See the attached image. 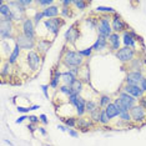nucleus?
I'll use <instances>...</instances> for the list:
<instances>
[{
	"mask_svg": "<svg viewBox=\"0 0 146 146\" xmlns=\"http://www.w3.org/2000/svg\"><path fill=\"white\" fill-rule=\"evenodd\" d=\"M61 64L66 66L68 69L70 68H82L85 65V58L79 54V51L75 50H66L64 55L61 56Z\"/></svg>",
	"mask_w": 146,
	"mask_h": 146,
	"instance_id": "obj_1",
	"label": "nucleus"
},
{
	"mask_svg": "<svg viewBox=\"0 0 146 146\" xmlns=\"http://www.w3.org/2000/svg\"><path fill=\"white\" fill-rule=\"evenodd\" d=\"M16 24L10 19H0V38L3 40L15 39L18 33H15Z\"/></svg>",
	"mask_w": 146,
	"mask_h": 146,
	"instance_id": "obj_2",
	"label": "nucleus"
},
{
	"mask_svg": "<svg viewBox=\"0 0 146 146\" xmlns=\"http://www.w3.org/2000/svg\"><path fill=\"white\" fill-rule=\"evenodd\" d=\"M96 31H98L99 36H104L106 39L114 33L112 31V28H111V16L110 15H101L100 18H99Z\"/></svg>",
	"mask_w": 146,
	"mask_h": 146,
	"instance_id": "obj_3",
	"label": "nucleus"
},
{
	"mask_svg": "<svg viewBox=\"0 0 146 146\" xmlns=\"http://www.w3.org/2000/svg\"><path fill=\"white\" fill-rule=\"evenodd\" d=\"M136 55H137V50H135V49H132V48H129V46H122L117 52H115L116 59L121 62L122 66L130 64L136 58Z\"/></svg>",
	"mask_w": 146,
	"mask_h": 146,
	"instance_id": "obj_4",
	"label": "nucleus"
},
{
	"mask_svg": "<svg viewBox=\"0 0 146 146\" xmlns=\"http://www.w3.org/2000/svg\"><path fill=\"white\" fill-rule=\"evenodd\" d=\"M42 56L39 54L36 50H33V51H29L26 54V64H28L30 71H39L41 68V64H42Z\"/></svg>",
	"mask_w": 146,
	"mask_h": 146,
	"instance_id": "obj_5",
	"label": "nucleus"
},
{
	"mask_svg": "<svg viewBox=\"0 0 146 146\" xmlns=\"http://www.w3.org/2000/svg\"><path fill=\"white\" fill-rule=\"evenodd\" d=\"M14 41L18 46H20L21 50H26L28 52L33 51L36 48V40L28 38V36H25L24 34H21V33H18V34H16Z\"/></svg>",
	"mask_w": 146,
	"mask_h": 146,
	"instance_id": "obj_6",
	"label": "nucleus"
},
{
	"mask_svg": "<svg viewBox=\"0 0 146 146\" xmlns=\"http://www.w3.org/2000/svg\"><path fill=\"white\" fill-rule=\"evenodd\" d=\"M44 25L50 34H52L54 38L59 35V31L62 26L65 25V20L62 18H54V19H45Z\"/></svg>",
	"mask_w": 146,
	"mask_h": 146,
	"instance_id": "obj_7",
	"label": "nucleus"
},
{
	"mask_svg": "<svg viewBox=\"0 0 146 146\" xmlns=\"http://www.w3.org/2000/svg\"><path fill=\"white\" fill-rule=\"evenodd\" d=\"M130 115H131L132 122L135 125H142L146 122V109H144L139 104L130 110Z\"/></svg>",
	"mask_w": 146,
	"mask_h": 146,
	"instance_id": "obj_8",
	"label": "nucleus"
},
{
	"mask_svg": "<svg viewBox=\"0 0 146 146\" xmlns=\"http://www.w3.org/2000/svg\"><path fill=\"white\" fill-rule=\"evenodd\" d=\"M80 29H79V23H74L69 26V29L65 31V41L68 44L74 45L76 41L80 39Z\"/></svg>",
	"mask_w": 146,
	"mask_h": 146,
	"instance_id": "obj_9",
	"label": "nucleus"
},
{
	"mask_svg": "<svg viewBox=\"0 0 146 146\" xmlns=\"http://www.w3.org/2000/svg\"><path fill=\"white\" fill-rule=\"evenodd\" d=\"M122 44H124V46H129V48H132V49H135L136 50V42L137 41H141V38L137 34H136L135 31H132V30H126L122 33Z\"/></svg>",
	"mask_w": 146,
	"mask_h": 146,
	"instance_id": "obj_10",
	"label": "nucleus"
},
{
	"mask_svg": "<svg viewBox=\"0 0 146 146\" xmlns=\"http://www.w3.org/2000/svg\"><path fill=\"white\" fill-rule=\"evenodd\" d=\"M21 34L30 39L36 40V31H35V24L31 18H26L24 21L21 23Z\"/></svg>",
	"mask_w": 146,
	"mask_h": 146,
	"instance_id": "obj_11",
	"label": "nucleus"
},
{
	"mask_svg": "<svg viewBox=\"0 0 146 146\" xmlns=\"http://www.w3.org/2000/svg\"><path fill=\"white\" fill-rule=\"evenodd\" d=\"M111 28H112V31L117 33V34L124 33L127 30V29H130V28H127V24L122 20L120 14H117V13L111 15Z\"/></svg>",
	"mask_w": 146,
	"mask_h": 146,
	"instance_id": "obj_12",
	"label": "nucleus"
},
{
	"mask_svg": "<svg viewBox=\"0 0 146 146\" xmlns=\"http://www.w3.org/2000/svg\"><path fill=\"white\" fill-rule=\"evenodd\" d=\"M144 78V71H127L124 82L125 85H140Z\"/></svg>",
	"mask_w": 146,
	"mask_h": 146,
	"instance_id": "obj_13",
	"label": "nucleus"
},
{
	"mask_svg": "<svg viewBox=\"0 0 146 146\" xmlns=\"http://www.w3.org/2000/svg\"><path fill=\"white\" fill-rule=\"evenodd\" d=\"M117 98H119V100L121 101V104L125 106L126 110H129V111H130L131 109L134 108V106L137 105V99H135L134 96L126 94V92H125V91H122V90L119 92Z\"/></svg>",
	"mask_w": 146,
	"mask_h": 146,
	"instance_id": "obj_14",
	"label": "nucleus"
},
{
	"mask_svg": "<svg viewBox=\"0 0 146 146\" xmlns=\"http://www.w3.org/2000/svg\"><path fill=\"white\" fill-rule=\"evenodd\" d=\"M51 45H52V40H49V39H46V38H41V39H39V40H36L35 50L38 51L42 58H45L46 52L49 51V49L51 48Z\"/></svg>",
	"mask_w": 146,
	"mask_h": 146,
	"instance_id": "obj_15",
	"label": "nucleus"
},
{
	"mask_svg": "<svg viewBox=\"0 0 146 146\" xmlns=\"http://www.w3.org/2000/svg\"><path fill=\"white\" fill-rule=\"evenodd\" d=\"M108 42H109V48H110L111 51L117 52L121 49V36L117 33H112V34L108 38Z\"/></svg>",
	"mask_w": 146,
	"mask_h": 146,
	"instance_id": "obj_16",
	"label": "nucleus"
},
{
	"mask_svg": "<svg viewBox=\"0 0 146 146\" xmlns=\"http://www.w3.org/2000/svg\"><path fill=\"white\" fill-rule=\"evenodd\" d=\"M122 91H125L126 94L134 96V98L137 99V100L145 95V92L142 91L140 85H125L124 84V86H122Z\"/></svg>",
	"mask_w": 146,
	"mask_h": 146,
	"instance_id": "obj_17",
	"label": "nucleus"
},
{
	"mask_svg": "<svg viewBox=\"0 0 146 146\" xmlns=\"http://www.w3.org/2000/svg\"><path fill=\"white\" fill-rule=\"evenodd\" d=\"M94 126H95V124L91 121L90 117H85V116L78 117V122H76V129H78V131L86 132L90 130L91 127H94Z\"/></svg>",
	"mask_w": 146,
	"mask_h": 146,
	"instance_id": "obj_18",
	"label": "nucleus"
},
{
	"mask_svg": "<svg viewBox=\"0 0 146 146\" xmlns=\"http://www.w3.org/2000/svg\"><path fill=\"white\" fill-rule=\"evenodd\" d=\"M74 108H75V114L78 117H82V116L86 115V100L81 95H79L78 100L74 104Z\"/></svg>",
	"mask_w": 146,
	"mask_h": 146,
	"instance_id": "obj_19",
	"label": "nucleus"
},
{
	"mask_svg": "<svg viewBox=\"0 0 146 146\" xmlns=\"http://www.w3.org/2000/svg\"><path fill=\"white\" fill-rule=\"evenodd\" d=\"M108 46H109L108 39L104 38V36L98 35V38H96L94 44L91 45V48H92V50L96 51V52H101V51H105L106 49H108Z\"/></svg>",
	"mask_w": 146,
	"mask_h": 146,
	"instance_id": "obj_20",
	"label": "nucleus"
},
{
	"mask_svg": "<svg viewBox=\"0 0 146 146\" xmlns=\"http://www.w3.org/2000/svg\"><path fill=\"white\" fill-rule=\"evenodd\" d=\"M60 10H61V6L59 5H51L46 9H42V14H44V18L46 19H54V18H59L60 15Z\"/></svg>",
	"mask_w": 146,
	"mask_h": 146,
	"instance_id": "obj_21",
	"label": "nucleus"
},
{
	"mask_svg": "<svg viewBox=\"0 0 146 146\" xmlns=\"http://www.w3.org/2000/svg\"><path fill=\"white\" fill-rule=\"evenodd\" d=\"M61 74L62 72L59 70V69L54 68L51 70V78H50V84H49V86H50L51 89H59V86H60V82H61Z\"/></svg>",
	"mask_w": 146,
	"mask_h": 146,
	"instance_id": "obj_22",
	"label": "nucleus"
},
{
	"mask_svg": "<svg viewBox=\"0 0 146 146\" xmlns=\"http://www.w3.org/2000/svg\"><path fill=\"white\" fill-rule=\"evenodd\" d=\"M144 62H145L144 58L136 56L130 64H127L129 71H142V69H144Z\"/></svg>",
	"mask_w": 146,
	"mask_h": 146,
	"instance_id": "obj_23",
	"label": "nucleus"
},
{
	"mask_svg": "<svg viewBox=\"0 0 146 146\" xmlns=\"http://www.w3.org/2000/svg\"><path fill=\"white\" fill-rule=\"evenodd\" d=\"M0 19H10V20H13L11 9L6 1H1V4H0Z\"/></svg>",
	"mask_w": 146,
	"mask_h": 146,
	"instance_id": "obj_24",
	"label": "nucleus"
},
{
	"mask_svg": "<svg viewBox=\"0 0 146 146\" xmlns=\"http://www.w3.org/2000/svg\"><path fill=\"white\" fill-rule=\"evenodd\" d=\"M20 55H21V49H20V46H18V45H14V48H13V51H11V54L9 55V58H8V61L9 64H11V65H14L16 61L19 60V58H20Z\"/></svg>",
	"mask_w": 146,
	"mask_h": 146,
	"instance_id": "obj_25",
	"label": "nucleus"
},
{
	"mask_svg": "<svg viewBox=\"0 0 146 146\" xmlns=\"http://www.w3.org/2000/svg\"><path fill=\"white\" fill-rule=\"evenodd\" d=\"M105 110V112H106V115L109 116V119L112 121L114 119H116V117H119V115H120V112H119V110H117V108L115 106V104L114 102H111V104H109L106 108L104 109Z\"/></svg>",
	"mask_w": 146,
	"mask_h": 146,
	"instance_id": "obj_26",
	"label": "nucleus"
},
{
	"mask_svg": "<svg viewBox=\"0 0 146 146\" xmlns=\"http://www.w3.org/2000/svg\"><path fill=\"white\" fill-rule=\"evenodd\" d=\"M78 79H80L84 84L85 82L86 84H90V69H89V66H88L86 62H85V65L80 69V74H79Z\"/></svg>",
	"mask_w": 146,
	"mask_h": 146,
	"instance_id": "obj_27",
	"label": "nucleus"
},
{
	"mask_svg": "<svg viewBox=\"0 0 146 146\" xmlns=\"http://www.w3.org/2000/svg\"><path fill=\"white\" fill-rule=\"evenodd\" d=\"M75 80H76V78H75V76H72L69 70L62 71V74H61V82H62L64 85L70 86Z\"/></svg>",
	"mask_w": 146,
	"mask_h": 146,
	"instance_id": "obj_28",
	"label": "nucleus"
},
{
	"mask_svg": "<svg viewBox=\"0 0 146 146\" xmlns=\"http://www.w3.org/2000/svg\"><path fill=\"white\" fill-rule=\"evenodd\" d=\"M70 88H71V90H72L74 94L81 95L82 90H84V82H82L80 79H76V80L70 85Z\"/></svg>",
	"mask_w": 146,
	"mask_h": 146,
	"instance_id": "obj_29",
	"label": "nucleus"
},
{
	"mask_svg": "<svg viewBox=\"0 0 146 146\" xmlns=\"http://www.w3.org/2000/svg\"><path fill=\"white\" fill-rule=\"evenodd\" d=\"M95 11L96 13H101L102 15H114V14H116V11L114 8H111V6H96L95 8Z\"/></svg>",
	"mask_w": 146,
	"mask_h": 146,
	"instance_id": "obj_30",
	"label": "nucleus"
},
{
	"mask_svg": "<svg viewBox=\"0 0 146 146\" xmlns=\"http://www.w3.org/2000/svg\"><path fill=\"white\" fill-rule=\"evenodd\" d=\"M61 121L68 126L69 129L76 127V122H78V116H68V117H61Z\"/></svg>",
	"mask_w": 146,
	"mask_h": 146,
	"instance_id": "obj_31",
	"label": "nucleus"
},
{
	"mask_svg": "<svg viewBox=\"0 0 146 146\" xmlns=\"http://www.w3.org/2000/svg\"><path fill=\"white\" fill-rule=\"evenodd\" d=\"M99 18H100V16H88V18L85 19V23H86V25L89 26V29H96L98 23H99Z\"/></svg>",
	"mask_w": 146,
	"mask_h": 146,
	"instance_id": "obj_32",
	"label": "nucleus"
},
{
	"mask_svg": "<svg viewBox=\"0 0 146 146\" xmlns=\"http://www.w3.org/2000/svg\"><path fill=\"white\" fill-rule=\"evenodd\" d=\"M98 108H100L99 102H96L94 100H86V114L90 115L91 112H94Z\"/></svg>",
	"mask_w": 146,
	"mask_h": 146,
	"instance_id": "obj_33",
	"label": "nucleus"
},
{
	"mask_svg": "<svg viewBox=\"0 0 146 146\" xmlns=\"http://www.w3.org/2000/svg\"><path fill=\"white\" fill-rule=\"evenodd\" d=\"M101 111L102 109L101 108H98L94 112H91L90 115H89V117L91 119V121L94 122L95 125H99V122H100V116H101Z\"/></svg>",
	"mask_w": 146,
	"mask_h": 146,
	"instance_id": "obj_34",
	"label": "nucleus"
},
{
	"mask_svg": "<svg viewBox=\"0 0 146 146\" xmlns=\"http://www.w3.org/2000/svg\"><path fill=\"white\" fill-rule=\"evenodd\" d=\"M99 106H100L101 109H105L106 106H108L109 104H111V96L109 95H100V98H99Z\"/></svg>",
	"mask_w": 146,
	"mask_h": 146,
	"instance_id": "obj_35",
	"label": "nucleus"
},
{
	"mask_svg": "<svg viewBox=\"0 0 146 146\" xmlns=\"http://www.w3.org/2000/svg\"><path fill=\"white\" fill-rule=\"evenodd\" d=\"M60 16H61L62 19L72 18V11H71V8H69V6H61V10H60Z\"/></svg>",
	"mask_w": 146,
	"mask_h": 146,
	"instance_id": "obj_36",
	"label": "nucleus"
},
{
	"mask_svg": "<svg viewBox=\"0 0 146 146\" xmlns=\"http://www.w3.org/2000/svg\"><path fill=\"white\" fill-rule=\"evenodd\" d=\"M11 64H9L8 61H5L4 64H3V68H1V76L3 78H5V76H9L11 74Z\"/></svg>",
	"mask_w": 146,
	"mask_h": 146,
	"instance_id": "obj_37",
	"label": "nucleus"
},
{
	"mask_svg": "<svg viewBox=\"0 0 146 146\" xmlns=\"http://www.w3.org/2000/svg\"><path fill=\"white\" fill-rule=\"evenodd\" d=\"M90 3L84 1V0H74V5L76 6V9H79L80 11H84L85 9H88V6Z\"/></svg>",
	"mask_w": 146,
	"mask_h": 146,
	"instance_id": "obj_38",
	"label": "nucleus"
},
{
	"mask_svg": "<svg viewBox=\"0 0 146 146\" xmlns=\"http://www.w3.org/2000/svg\"><path fill=\"white\" fill-rule=\"evenodd\" d=\"M119 119H120L121 121L126 122V124H131V122H132V119H131L130 111H125V112H121V114L119 115Z\"/></svg>",
	"mask_w": 146,
	"mask_h": 146,
	"instance_id": "obj_39",
	"label": "nucleus"
},
{
	"mask_svg": "<svg viewBox=\"0 0 146 146\" xmlns=\"http://www.w3.org/2000/svg\"><path fill=\"white\" fill-rule=\"evenodd\" d=\"M59 91L61 92V94H64V95H66L69 98L70 95H72L74 92H72V90H71V88L70 86H68V85H64V84H61L60 86H59Z\"/></svg>",
	"mask_w": 146,
	"mask_h": 146,
	"instance_id": "obj_40",
	"label": "nucleus"
},
{
	"mask_svg": "<svg viewBox=\"0 0 146 146\" xmlns=\"http://www.w3.org/2000/svg\"><path fill=\"white\" fill-rule=\"evenodd\" d=\"M110 122H111V120L109 119V116L106 115L105 110L102 109V111H101V116H100V122H99V124L102 125V126H108L109 124H110Z\"/></svg>",
	"mask_w": 146,
	"mask_h": 146,
	"instance_id": "obj_41",
	"label": "nucleus"
},
{
	"mask_svg": "<svg viewBox=\"0 0 146 146\" xmlns=\"http://www.w3.org/2000/svg\"><path fill=\"white\" fill-rule=\"evenodd\" d=\"M78 51H79V54L81 56H84L85 59H89L92 55V52H94L91 46H89V48H86V49H81V50H78Z\"/></svg>",
	"mask_w": 146,
	"mask_h": 146,
	"instance_id": "obj_42",
	"label": "nucleus"
},
{
	"mask_svg": "<svg viewBox=\"0 0 146 146\" xmlns=\"http://www.w3.org/2000/svg\"><path fill=\"white\" fill-rule=\"evenodd\" d=\"M35 4H38L39 6H42V9H46L49 6L54 5V0H38V1H35Z\"/></svg>",
	"mask_w": 146,
	"mask_h": 146,
	"instance_id": "obj_43",
	"label": "nucleus"
},
{
	"mask_svg": "<svg viewBox=\"0 0 146 146\" xmlns=\"http://www.w3.org/2000/svg\"><path fill=\"white\" fill-rule=\"evenodd\" d=\"M42 19H44V14H42V11L40 10V11H35V14H34V18H33V21H34V24H35V26L36 25H39V23H40Z\"/></svg>",
	"mask_w": 146,
	"mask_h": 146,
	"instance_id": "obj_44",
	"label": "nucleus"
},
{
	"mask_svg": "<svg viewBox=\"0 0 146 146\" xmlns=\"http://www.w3.org/2000/svg\"><path fill=\"white\" fill-rule=\"evenodd\" d=\"M112 102H114L115 106H116V108H117V110H119V112H120V114H121V112H125V111H129V110H126V109H125V106L121 104V101L119 100V98H117V96H116V98L114 99V101H112Z\"/></svg>",
	"mask_w": 146,
	"mask_h": 146,
	"instance_id": "obj_45",
	"label": "nucleus"
},
{
	"mask_svg": "<svg viewBox=\"0 0 146 146\" xmlns=\"http://www.w3.org/2000/svg\"><path fill=\"white\" fill-rule=\"evenodd\" d=\"M33 3H34L33 0H19V4H20L25 10H28V9L30 8V6L33 5Z\"/></svg>",
	"mask_w": 146,
	"mask_h": 146,
	"instance_id": "obj_46",
	"label": "nucleus"
},
{
	"mask_svg": "<svg viewBox=\"0 0 146 146\" xmlns=\"http://www.w3.org/2000/svg\"><path fill=\"white\" fill-rule=\"evenodd\" d=\"M28 120H29V124H34V125H38L39 122H40L39 116H35V115H29L28 116Z\"/></svg>",
	"mask_w": 146,
	"mask_h": 146,
	"instance_id": "obj_47",
	"label": "nucleus"
},
{
	"mask_svg": "<svg viewBox=\"0 0 146 146\" xmlns=\"http://www.w3.org/2000/svg\"><path fill=\"white\" fill-rule=\"evenodd\" d=\"M16 110H18L19 112H21L23 115H26L29 111H31V108H30V106H28V108H24V106H18V108H16Z\"/></svg>",
	"mask_w": 146,
	"mask_h": 146,
	"instance_id": "obj_48",
	"label": "nucleus"
},
{
	"mask_svg": "<svg viewBox=\"0 0 146 146\" xmlns=\"http://www.w3.org/2000/svg\"><path fill=\"white\" fill-rule=\"evenodd\" d=\"M80 69L81 68H70V69H69V71H70V74L72 76H75V78L78 79L79 78V74H80Z\"/></svg>",
	"mask_w": 146,
	"mask_h": 146,
	"instance_id": "obj_49",
	"label": "nucleus"
},
{
	"mask_svg": "<svg viewBox=\"0 0 146 146\" xmlns=\"http://www.w3.org/2000/svg\"><path fill=\"white\" fill-rule=\"evenodd\" d=\"M40 88H41V91L44 94V96L46 99H49V85H41Z\"/></svg>",
	"mask_w": 146,
	"mask_h": 146,
	"instance_id": "obj_50",
	"label": "nucleus"
},
{
	"mask_svg": "<svg viewBox=\"0 0 146 146\" xmlns=\"http://www.w3.org/2000/svg\"><path fill=\"white\" fill-rule=\"evenodd\" d=\"M39 119H40V122H41L42 125H48V124H49L48 116H46L45 114H41V115H39Z\"/></svg>",
	"mask_w": 146,
	"mask_h": 146,
	"instance_id": "obj_51",
	"label": "nucleus"
},
{
	"mask_svg": "<svg viewBox=\"0 0 146 146\" xmlns=\"http://www.w3.org/2000/svg\"><path fill=\"white\" fill-rule=\"evenodd\" d=\"M137 104L140 105V106H142L144 109H146V94L142 96V98L139 99V100H137Z\"/></svg>",
	"mask_w": 146,
	"mask_h": 146,
	"instance_id": "obj_52",
	"label": "nucleus"
},
{
	"mask_svg": "<svg viewBox=\"0 0 146 146\" xmlns=\"http://www.w3.org/2000/svg\"><path fill=\"white\" fill-rule=\"evenodd\" d=\"M61 6H69L70 8L71 5H74V0H62V1H60Z\"/></svg>",
	"mask_w": 146,
	"mask_h": 146,
	"instance_id": "obj_53",
	"label": "nucleus"
},
{
	"mask_svg": "<svg viewBox=\"0 0 146 146\" xmlns=\"http://www.w3.org/2000/svg\"><path fill=\"white\" fill-rule=\"evenodd\" d=\"M68 132H69V135H70L71 137H79V131L75 130V129H69Z\"/></svg>",
	"mask_w": 146,
	"mask_h": 146,
	"instance_id": "obj_54",
	"label": "nucleus"
},
{
	"mask_svg": "<svg viewBox=\"0 0 146 146\" xmlns=\"http://www.w3.org/2000/svg\"><path fill=\"white\" fill-rule=\"evenodd\" d=\"M38 129H39V126H38V125H34V124H29V125H28V130L30 131L31 134H34V132L38 130Z\"/></svg>",
	"mask_w": 146,
	"mask_h": 146,
	"instance_id": "obj_55",
	"label": "nucleus"
},
{
	"mask_svg": "<svg viewBox=\"0 0 146 146\" xmlns=\"http://www.w3.org/2000/svg\"><path fill=\"white\" fill-rule=\"evenodd\" d=\"M26 119H28V116H26V115H21V116H19V117L15 120V124H21V122H23V121H25Z\"/></svg>",
	"mask_w": 146,
	"mask_h": 146,
	"instance_id": "obj_56",
	"label": "nucleus"
},
{
	"mask_svg": "<svg viewBox=\"0 0 146 146\" xmlns=\"http://www.w3.org/2000/svg\"><path fill=\"white\" fill-rule=\"evenodd\" d=\"M38 131H39V132H40V134H41L42 136H46V135H48V131H46V129L44 127V126H39Z\"/></svg>",
	"mask_w": 146,
	"mask_h": 146,
	"instance_id": "obj_57",
	"label": "nucleus"
},
{
	"mask_svg": "<svg viewBox=\"0 0 146 146\" xmlns=\"http://www.w3.org/2000/svg\"><path fill=\"white\" fill-rule=\"evenodd\" d=\"M140 88L142 89V91L146 94V76L142 79V81H141V84H140Z\"/></svg>",
	"mask_w": 146,
	"mask_h": 146,
	"instance_id": "obj_58",
	"label": "nucleus"
},
{
	"mask_svg": "<svg viewBox=\"0 0 146 146\" xmlns=\"http://www.w3.org/2000/svg\"><path fill=\"white\" fill-rule=\"evenodd\" d=\"M58 129L60 131H62V132H66L69 130V127H68V126H65V125H58Z\"/></svg>",
	"mask_w": 146,
	"mask_h": 146,
	"instance_id": "obj_59",
	"label": "nucleus"
}]
</instances>
